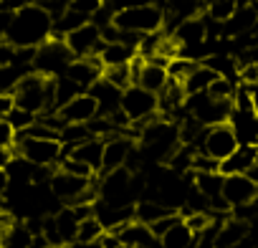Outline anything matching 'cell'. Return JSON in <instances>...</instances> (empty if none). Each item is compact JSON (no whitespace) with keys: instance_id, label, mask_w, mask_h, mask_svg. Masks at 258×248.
<instances>
[{"instance_id":"16","label":"cell","mask_w":258,"mask_h":248,"mask_svg":"<svg viewBox=\"0 0 258 248\" xmlns=\"http://www.w3.org/2000/svg\"><path fill=\"white\" fill-rule=\"evenodd\" d=\"M180 48H198L208 41V28H205V18L195 16V18H187L182 21L172 33H170Z\"/></svg>"},{"instance_id":"31","label":"cell","mask_w":258,"mask_h":248,"mask_svg":"<svg viewBox=\"0 0 258 248\" xmlns=\"http://www.w3.org/2000/svg\"><path fill=\"white\" fill-rule=\"evenodd\" d=\"M79 94H84L71 79H66V76H56L53 79V109L58 111L63 104H69L74 96H79Z\"/></svg>"},{"instance_id":"13","label":"cell","mask_w":258,"mask_h":248,"mask_svg":"<svg viewBox=\"0 0 258 248\" xmlns=\"http://www.w3.org/2000/svg\"><path fill=\"white\" fill-rule=\"evenodd\" d=\"M58 114L66 124H86L94 116H99V106H96V99L89 91H84V94L74 96L69 104H63L58 109Z\"/></svg>"},{"instance_id":"18","label":"cell","mask_w":258,"mask_h":248,"mask_svg":"<svg viewBox=\"0 0 258 248\" xmlns=\"http://www.w3.org/2000/svg\"><path fill=\"white\" fill-rule=\"evenodd\" d=\"M248 238V223L238 218H228L218 225L215 248H240Z\"/></svg>"},{"instance_id":"8","label":"cell","mask_w":258,"mask_h":248,"mask_svg":"<svg viewBox=\"0 0 258 248\" xmlns=\"http://www.w3.org/2000/svg\"><path fill=\"white\" fill-rule=\"evenodd\" d=\"M235 147H238V140H235V135H233V130H230V124L225 121V124L208 127V130L203 132V140H200V145H198V152L213 157L215 162H223L225 157L233 155Z\"/></svg>"},{"instance_id":"19","label":"cell","mask_w":258,"mask_h":248,"mask_svg":"<svg viewBox=\"0 0 258 248\" xmlns=\"http://www.w3.org/2000/svg\"><path fill=\"white\" fill-rule=\"evenodd\" d=\"M36 240L38 238L26 225V220H11L0 235V248H33Z\"/></svg>"},{"instance_id":"27","label":"cell","mask_w":258,"mask_h":248,"mask_svg":"<svg viewBox=\"0 0 258 248\" xmlns=\"http://www.w3.org/2000/svg\"><path fill=\"white\" fill-rule=\"evenodd\" d=\"M195 243V235L192 230L185 225V220L175 223L162 238H160V248H192Z\"/></svg>"},{"instance_id":"33","label":"cell","mask_w":258,"mask_h":248,"mask_svg":"<svg viewBox=\"0 0 258 248\" xmlns=\"http://www.w3.org/2000/svg\"><path fill=\"white\" fill-rule=\"evenodd\" d=\"M101 79H104V81H109L111 86H116L119 91H124V89H129V86H132V71H129V64H124V66H109V69H104Z\"/></svg>"},{"instance_id":"23","label":"cell","mask_w":258,"mask_h":248,"mask_svg":"<svg viewBox=\"0 0 258 248\" xmlns=\"http://www.w3.org/2000/svg\"><path fill=\"white\" fill-rule=\"evenodd\" d=\"M135 56H137V48L126 46V43H104L101 51H99V61H101L104 69H109V66H124V64L132 61Z\"/></svg>"},{"instance_id":"43","label":"cell","mask_w":258,"mask_h":248,"mask_svg":"<svg viewBox=\"0 0 258 248\" xmlns=\"http://www.w3.org/2000/svg\"><path fill=\"white\" fill-rule=\"evenodd\" d=\"M250 89V94H253V109H255V114H258V84L255 86H248Z\"/></svg>"},{"instance_id":"3","label":"cell","mask_w":258,"mask_h":248,"mask_svg":"<svg viewBox=\"0 0 258 248\" xmlns=\"http://www.w3.org/2000/svg\"><path fill=\"white\" fill-rule=\"evenodd\" d=\"M111 23L119 31H129V33L145 36V33L162 31V26H165V11L160 6H155V3L140 6V8H126V11L114 13V21Z\"/></svg>"},{"instance_id":"2","label":"cell","mask_w":258,"mask_h":248,"mask_svg":"<svg viewBox=\"0 0 258 248\" xmlns=\"http://www.w3.org/2000/svg\"><path fill=\"white\" fill-rule=\"evenodd\" d=\"M13 99H16V106H21L36 116L46 114V111H56L53 109V79H46V76L31 71L16 86Z\"/></svg>"},{"instance_id":"6","label":"cell","mask_w":258,"mask_h":248,"mask_svg":"<svg viewBox=\"0 0 258 248\" xmlns=\"http://www.w3.org/2000/svg\"><path fill=\"white\" fill-rule=\"evenodd\" d=\"M185 111L192 119H198L203 127H215V124H225L228 121V116L233 111V101H218L208 91L190 94L185 99Z\"/></svg>"},{"instance_id":"1","label":"cell","mask_w":258,"mask_h":248,"mask_svg":"<svg viewBox=\"0 0 258 248\" xmlns=\"http://www.w3.org/2000/svg\"><path fill=\"white\" fill-rule=\"evenodd\" d=\"M51 33H53L51 16L38 3H31L13 16V23H11L6 41L13 48H38L41 43H46L51 38Z\"/></svg>"},{"instance_id":"29","label":"cell","mask_w":258,"mask_h":248,"mask_svg":"<svg viewBox=\"0 0 258 248\" xmlns=\"http://www.w3.org/2000/svg\"><path fill=\"white\" fill-rule=\"evenodd\" d=\"M104 228H101V223L96 220V215H89V218H84L81 223H79V233H76V243L79 245H96L101 238H104Z\"/></svg>"},{"instance_id":"44","label":"cell","mask_w":258,"mask_h":248,"mask_svg":"<svg viewBox=\"0 0 258 248\" xmlns=\"http://www.w3.org/2000/svg\"><path fill=\"white\" fill-rule=\"evenodd\" d=\"M11 220H13L11 215H0V235H3V230H6V225H8Z\"/></svg>"},{"instance_id":"21","label":"cell","mask_w":258,"mask_h":248,"mask_svg":"<svg viewBox=\"0 0 258 248\" xmlns=\"http://www.w3.org/2000/svg\"><path fill=\"white\" fill-rule=\"evenodd\" d=\"M111 235H116L124 245H132V248H142V245H155V243H160V240L152 235L150 225H142V223H137V220H132L129 225H124L121 230H116V233H111Z\"/></svg>"},{"instance_id":"41","label":"cell","mask_w":258,"mask_h":248,"mask_svg":"<svg viewBox=\"0 0 258 248\" xmlns=\"http://www.w3.org/2000/svg\"><path fill=\"white\" fill-rule=\"evenodd\" d=\"M13 16H16V13H8V11H0V41H6V38H8V31H11Z\"/></svg>"},{"instance_id":"11","label":"cell","mask_w":258,"mask_h":248,"mask_svg":"<svg viewBox=\"0 0 258 248\" xmlns=\"http://www.w3.org/2000/svg\"><path fill=\"white\" fill-rule=\"evenodd\" d=\"M135 137H126V135H116L104 140V155H101V170H119L129 165V157L135 155Z\"/></svg>"},{"instance_id":"45","label":"cell","mask_w":258,"mask_h":248,"mask_svg":"<svg viewBox=\"0 0 258 248\" xmlns=\"http://www.w3.org/2000/svg\"><path fill=\"white\" fill-rule=\"evenodd\" d=\"M248 177H250V180H253V182H255V185H258V162H255V165H253V170H250V172H248Z\"/></svg>"},{"instance_id":"46","label":"cell","mask_w":258,"mask_h":248,"mask_svg":"<svg viewBox=\"0 0 258 248\" xmlns=\"http://www.w3.org/2000/svg\"><path fill=\"white\" fill-rule=\"evenodd\" d=\"M33 248H53V245H46V243H43V238H41V240H36V245H33Z\"/></svg>"},{"instance_id":"40","label":"cell","mask_w":258,"mask_h":248,"mask_svg":"<svg viewBox=\"0 0 258 248\" xmlns=\"http://www.w3.org/2000/svg\"><path fill=\"white\" fill-rule=\"evenodd\" d=\"M13 106H16L13 94H0V121H3V119L13 111Z\"/></svg>"},{"instance_id":"25","label":"cell","mask_w":258,"mask_h":248,"mask_svg":"<svg viewBox=\"0 0 258 248\" xmlns=\"http://www.w3.org/2000/svg\"><path fill=\"white\" fill-rule=\"evenodd\" d=\"M172 213H175V210L165 208V205L157 203V200H142V203L135 205V220L142 223V225H155L157 220H162V218H167V215H172Z\"/></svg>"},{"instance_id":"38","label":"cell","mask_w":258,"mask_h":248,"mask_svg":"<svg viewBox=\"0 0 258 248\" xmlns=\"http://www.w3.org/2000/svg\"><path fill=\"white\" fill-rule=\"evenodd\" d=\"M180 220H182V218H180V213H172V215H167V218L157 220L155 225H150V230H152V235L160 240V238H162V235H165V233H167V230L175 225V223H180Z\"/></svg>"},{"instance_id":"34","label":"cell","mask_w":258,"mask_h":248,"mask_svg":"<svg viewBox=\"0 0 258 248\" xmlns=\"http://www.w3.org/2000/svg\"><path fill=\"white\" fill-rule=\"evenodd\" d=\"M38 116L36 114H31V111H26V109H21V106H13V111L6 116V121L11 124V130L16 132V135H21V132H26L31 124L36 121Z\"/></svg>"},{"instance_id":"22","label":"cell","mask_w":258,"mask_h":248,"mask_svg":"<svg viewBox=\"0 0 258 248\" xmlns=\"http://www.w3.org/2000/svg\"><path fill=\"white\" fill-rule=\"evenodd\" d=\"M223 182H225V175L220 172H192V188L210 200H218L223 198Z\"/></svg>"},{"instance_id":"28","label":"cell","mask_w":258,"mask_h":248,"mask_svg":"<svg viewBox=\"0 0 258 248\" xmlns=\"http://www.w3.org/2000/svg\"><path fill=\"white\" fill-rule=\"evenodd\" d=\"M31 71H33L31 66H18V64L0 66V94H13L16 86L21 84V79L28 76Z\"/></svg>"},{"instance_id":"17","label":"cell","mask_w":258,"mask_h":248,"mask_svg":"<svg viewBox=\"0 0 258 248\" xmlns=\"http://www.w3.org/2000/svg\"><path fill=\"white\" fill-rule=\"evenodd\" d=\"M89 94L96 99V106H99V116H114L116 111H121V91L116 86H111L109 81L99 79Z\"/></svg>"},{"instance_id":"20","label":"cell","mask_w":258,"mask_h":248,"mask_svg":"<svg viewBox=\"0 0 258 248\" xmlns=\"http://www.w3.org/2000/svg\"><path fill=\"white\" fill-rule=\"evenodd\" d=\"M63 155H69V157H74V160L84 162V165H86V167H91L94 172H101L104 140H96V137H91V140H86V142H81V145H76V147L66 150Z\"/></svg>"},{"instance_id":"7","label":"cell","mask_w":258,"mask_h":248,"mask_svg":"<svg viewBox=\"0 0 258 248\" xmlns=\"http://www.w3.org/2000/svg\"><path fill=\"white\" fill-rule=\"evenodd\" d=\"M157 111H160L157 94H152L137 84H132L129 89L121 91V114L132 124H145V121L155 119Z\"/></svg>"},{"instance_id":"36","label":"cell","mask_w":258,"mask_h":248,"mask_svg":"<svg viewBox=\"0 0 258 248\" xmlns=\"http://www.w3.org/2000/svg\"><path fill=\"white\" fill-rule=\"evenodd\" d=\"M58 170L71 172V175H76V177H86V180H94V177H96V172H94L91 167H86L84 162H79V160H74V157H69V155H63Z\"/></svg>"},{"instance_id":"39","label":"cell","mask_w":258,"mask_h":248,"mask_svg":"<svg viewBox=\"0 0 258 248\" xmlns=\"http://www.w3.org/2000/svg\"><path fill=\"white\" fill-rule=\"evenodd\" d=\"M13 145H16V132L11 130V124L3 119L0 121V150H8Z\"/></svg>"},{"instance_id":"47","label":"cell","mask_w":258,"mask_h":248,"mask_svg":"<svg viewBox=\"0 0 258 248\" xmlns=\"http://www.w3.org/2000/svg\"><path fill=\"white\" fill-rule=\"evenodd\" d=\"M142 248H160V243H155V245H142Z\"/></svg>"},{"instance_id":"30","label":"cell","mask_w":258,"mask_h":248,"mask_svg":"<svg viewBox=\"0 0 258 248\" xmlns=\"http://www.w3.org/2000/svg\"><path fill=\"white\" fill-rule=\"evenodd\" d=\"M86 140H91L89 124H63V130L58 132V142H61L63 152L81 145V142H86Z\"/></svg>"},{"instance_id":"9","label":"cell","mask_w":258,"mask_h":248,"mask_svg":"<svg viewBox=\"0 0 258 248\" xmlns=\"http://www.w3.org/2000/svg\"><path fill=\"white\" fill-rule=\"evenodd\" d=\"M63 41H66L69 51L74 53V58L99 56V51H101V46H104V41H101V28H99V26H94L91 21H89L86 26H81V28L71 31Z\"/></svg>"},{"instance_id":"4","label":"cell","mask_w":258,"mask_h":248,"mask_svg":"<svg viewBox=\"0 0 258 248\" xmlns=\"http://www.w3.org/2000/svg\"><path fill=\"white\" fill-rule=\"evenodd\" d=\"M74 61V53L69 51L66 41L61 38H48L46 43H41L36 48V56H33V74H41L46 79H56V76H63L69 64Z\"/></svg>"},{"instance_id":"14","label":"cell","mask_w":258,"mask_h":248,"mask_svg":"<svg viewBox=\"0 0 258 248\" xmlns=\"http://www.w3.org/2000/svg\"><path fill=\"white\" fill-rule=\"evenodd\" d=\"M258 162V145H238L230 157L220 162V175H248L253 165Z\"/></svg>"},{"instance_id":"35","label":"cell","mask_w":258,"mask_h":248,"mask_svg":"<svg viewBox=\"0 0 258 248\" xmlns=\"http://www.w3.org/2000/svg\"><path fill=\"white\" fill-rule=\"evenodd\" d=\"M235 84L230 81V79H223V76H218L213 84H210V89H208V94L213 96V99H218V101H233V94H235Z\"/></svg>"},{"instance_id":"12","label":"cell","mask_w":258,"mask_h":248,"mask_svg":"<svg viewBox=\"0 0 258 248\" xmlns=\"http://www.w3.org/2000/svg\"><path fill=\"white\" fill-rule=\"evenodd\" d=\"M104 74V66L99 61V56H89V58H74L66 69V79H71L81 91H89Z\"/></svg>"},{"instance_id":"26","label":"cell","mask_w":258,"mask_h":248,"mask_svg":"<svg viewBox=\"0 0 258 248\" xmlns=\"http://www.w3.org/2000/svg\"><path fill=\"white\" fill-rule=\"evenodd\" d=\"M215 79H218L215 71H210L205 64H198V69L182 81V89H185L187 96H190V94H203V91L210 89V84H213Z\"/></svg>"},{"instance_id":"10","label":"cell","mask_w":258,"mask_h":248,"mask_svg":"<svg viewBox=\"0 0 258 248\" xmlns=\"http://www.w3.org/2000/svg\"><path fill=\"white\" fill-rule=\"evenodd\" d=\"M223 200L228 203L230 210L250 205L258 200V185L248 175H228L223 182Z\"/></svg>"},{"instance_id":"24","label":"cell","mask_w":258,"mask_h":248,"mask_svg":"<svg viewBox=\"0 0 258 248\" xmlns=\"http://www.w3.org/2000/svg\"><path fill=\"white\" fill-rule=\"evenodd\" d=\"M167 81H170L167 69L160 66V64H150V61H147L145 69H142V74H140L137 86H142V89H147V91H152V94H160V91L167 86Z\"/></svg>"},{"instance_id":"32","label":"cell","mask_w":258,"mask_h":248,"mask_svg":"<svg viewBox=\"0 0 258 248\" xmlns=\"http://www.w3.org/2000/svg\"><path fill=\"white\" fill-rule=\"evenodd\" d=\"M167 76H170V81H177V84H182L195 69H198V61H190V58H185V56H175V58H170L167 61Z\"/></svg>"},{"instance_id":"42","label":"cell","mask_w":258,"mask_h":248,"mask_svg":"<svg viewBox=\"0 0 258 248\" xmlns=\"http://www.w3.org/2000/svg\"><path fill=\"white\" fill-rule=\"evenodd\" d=\"M8 188H11V177H8L6 167H0V198H6Z\"/></svg>"},{"instance_id":"37","label":"cell","mask_w":258,"mask_h":248,"mask_svg":"<svg viewBox=\"0 0 258 248\" xmlns=\"http://www.w3.org/2000/svg\"><path fill=\"white\" fill-rule=\"evenodd\" d=\"M104 6V0H71L69 3V8L71 11H76V13H81L84 18H94L96 13H99V8Z\"/></svg>"},{"instance_id":"15","label":"cell","mask_w":258,"mask_h":248,"mask_svg":"<svg viewBox=\"0 0 258 248\" xmlns=\"http://www.w3.org/2000/svg\"><path fill=\"white\" fill-rule=\"evenodd\" d=\"M228 124H230L238 145H258V114H255V109H250V111L233 109L228 116Z\"/></svg>"},{"instance_id":"5","label":"cell","mask_w":258,"mask_h":248,"mask_svg":"<svg viewBox=\"0 0 258 248\" xmlns=\"http://www.w3.org/2000/svg\"><path fill=\"white\" fill-rule=\"evenodd\" d=\"M16 155L28 160L36 167H56L63 160V147L58 140H41V137H16L13 145Z\"/></svg>"}]
</instances>
